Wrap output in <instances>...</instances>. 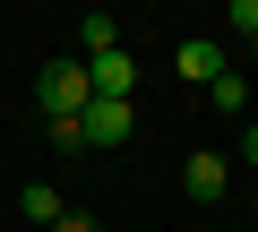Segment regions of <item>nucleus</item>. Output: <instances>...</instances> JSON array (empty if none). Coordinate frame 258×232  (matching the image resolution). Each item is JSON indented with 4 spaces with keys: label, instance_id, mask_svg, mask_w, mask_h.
<instances>
[{
    "label": "nucleus",
    "instance_id": "11",
    "mask_svg": "<svg viewBox=\"0 0 258 232\" xmlns=\"http://www.w3.org/2000/svg\"><path fill=\"white\" fill-rule=\"evenodd\" d=\"M241 155H249V164H258V121H249V138H241Z\"/></svg>",
    "mask_w": 258,
    "mask_h": 232
},
{
    "label": "nucleus",
    "instance_id": "8",
    "mask_svg": "<svg viewBox=\"0 0 258 232\" xmlns=\"http://www.w3.org/2000/svg\"><path fill=\"white\" fill-rule=\"evenodd\" d=\"M207 103H215V112H232V121H241V112H249V78H232V69H224V78L207 86Z\"/></svg>",
    "mask_w": 258,
    "mask_h": 232
},
{
    "label": "nucleus",
    "instance_id": "12",
    "mask_svg": "<svg viewBox=\"0 0 258 232\" xmlns=\"http://www.w3.org/2000/svg\"><path fill=\"white\" fill-rule=\"evenodd\" d=\"M249 52H258V35H249Z\"/></svg>",
    "mask_w": 258,
    "mask_h": 232
},
{
    "label": "nucleus",
    "instance_id": "4",
    "mask_svg": "<svg viewBox=\"0 0 258 232\" xmlns=\"http://www.w3.org/2000/svg\"><path fill=\"white\" fill-rule=\"evenodd\" d=\"M86 78H95L103 103H129L138 95V52H103V60H86Z\"/></svg>",
    "mask_w": 258,
    "mask_h": 232
},
{
    "label": "nucleus",
    "instance_id": "7",
    "mask_svg": "<svg viewBox=\"0 0 258 232\" xmlns=\"http://www.w3.org/2000/svg\"><path fill=\"white\" fill-rule=\"evenodd\" d=\"M18 215H26V223H60V189H52V181H26V189H18Z\"/></svg>",
    "mask_w": 258,
    "mask_h": 232
},
{
    "label": "nucleus",
    "instance_id": "2",
    "mask_svg": "<svg viewBox=\"0 0 258 232\" xmlns=\"http://www.w3.org/2000/svg\"><path fill=\"white\" fill-rule=\"evenodd\" d=\"M232 189V155H215V146H198L189 164H181V198H198V206H215Z\"/></svg>",
    "mask_w": 258,
    "mask_h": 232
},
{
    "label": "nucleus",
    "instance_id": "10",
    "mask_svg": "<svg viewBox=\"0 0 258 232\" xmlns=\"http://www.w3.org/2000/svg\"><path fill=\"white\" fill-rule=\"evenodd\" d=\"M52 232H103V223H95V215H78V206H60V223H52Z\"/></svg>",
    "mask_w": 258,
    "mask_h": 232
},
{
    "label": "nucleus",
    "instance_id": "9",
    "mask_svg": "<svg viewBox=\"0 0 258 232\" xmlns=\"http://www.w3.org/2000/svg\"><path fill=\"white\" fill-rule=\"evenodd\" d=\"M224 26H232V35H258V0H232V9H224Z\"/></svg>",
    "mask_w": 258,
    "mask_h": 232
},
{
    "label": "nucleus",
    "instance_id": "3",
    "mask_svg": "<svg viewBox=\"0 0 258 232\" xmlns=\"http://www.w3.org/2000/svg\"><path fill=\"white\" fill-rule=\"evenodd\" d=\"M129 129H138V112H129V103H103V95H95V103L78 112V138H86V146H120Z\"/></svg>",
    "mask_w": 258,
    "mask_h": 232
},
{
    "label": "nucleus",
    "instance_id": "1",
    "mask_svg": "<svg viewBox=\"0 0 258 232\" xmlns=\"http://www.w3.org/2000/svg\"><path fill=\"white\" fill-rule=\"evenodd\" d=\"M35 103H43V121H78V112L95 103V78H86V60H78V52L43 60V69H35Z\"/></svg>",
    "mask_w": 258,
    "mask_h": 232
},
{
    "label": "nucleus",
    "instance_id": "6",
    "mask_svg": "<svg viewBox=\"0 0 258 232\" xmlns=\"http://www.w3.org/2000/svg\"><path fill=\"white\" fill-rule=\"evenodd\" d=\"M103 52H120V18L86 9V18H78V60H103Z\"/></svg>",
    "mask_w": 258,
    "mask_h": 232
},
{
    "label": "nucleus",
    "instance_id": "5",
    "mask_svg": "<svg viewBox=\"0 0 258 232\" xmlns=\"http://www.w3.org/2000/svg\"><path fill=\"white\" fill-rule=\"evenodd\" d=\"M172 60H181V78H189V86H215V78H224V43H215V35H189Z\"/></svg>",
    "mask_w": 258,
    "mask_h": 232
}]
</instances>
